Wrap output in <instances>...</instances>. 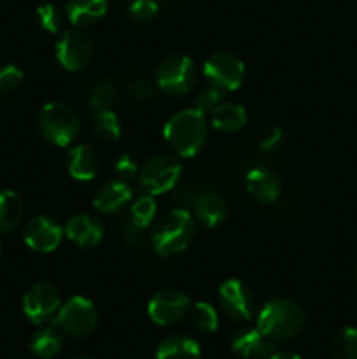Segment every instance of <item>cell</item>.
I'll list each match as a JSON object with an SVG mask.
<instances>
[{"label": "cell", "instance_id": "cell-1", "mask_svg": "<svg viewBox=\"0 0 357 359\" xmlns=\"http://www.w3.org/2000/svg\"><path fill=\"white\" fill-rule=\"evenodd\" d=\"M307 323L304 311L289 298H275L258 312L255 328L275 342H284L300 335Z\"/></svg>", "mask_w": 357, "mask_h": 359}, {"label": "cell", "instance_id": "cell-2", "mask_svg": "<svg viewBox=\"0 0 357 359\" xmlns=\"http://www.w3.org/2000/svg\"><path fill=\"white\" fill-rule=\"evenodd\" d=\"M205 116L195 109L178 111L164 123L163 139L174 153L191 158L203 149L206 142Z\"/></svg>", "mask_w": 357, "mask_h": 359}, {"label": "cell", "instance_id": "cell-3", "mask_svg": "<svg viewBox=\"0 0 357 359\" xmlns=\"http://www.w3.org/2000/svg\"><path fill=\"white\" fill-rule=\"evenodd\" d=\"M196 233V223L186 209H174L164 214L154 226L150 241L161 256H174L186 251Z\"/></svg>", "mask_w": 357, "mask_h": 359}, {"label": "cell", "instance_id": "cell-4", "mask_svg": "<svg viewBox=\"0 0 357 359\" xmlns=\"http://www.w3.org/2000/svg\"><path fill=\"white\" fill-rule=\"evenodd\" d=\"M37 128L48 142L59 147L69 146L79 133V116L63 102H49L38 112Z\"/></svg>", "mask_w": 357, "mask_h": 359}, {"label": "cell", "instance_id": "cell-5", "mask_svg": "<svg viewBox=\"0 0 357 359\" xmlns=\"http://www.w3.org/2000/svg\"><path fill=\"white\" fill-rule=\"evenodd\" d=\"M52 325L70 339H84L97 328L98 311L90 298L72 297L62 304L52 318Z\"/></svg>", "mask_w": 357, "mask_h": 359}, {"label": "cell", "instance_id": "cell-6", "mask_svg": "<svg viewBox=\"0 0 357 359\" xmlns=\"http://www.w3.org/2000/svg\"><path fill=\"white\" fill-rule=\"evenodd\" d=\"M196 83V65L189 56L172 55L156 69V84L170 97L189 93Z\"/></svg>", "mask_w": 357, "mask_h": 359}, {"label": "cell", "instance_id": "cell-7", "mask_svg": "<svg viewBox=\"0 0 357 359\" xmlns=\"http://www.w3.org/2000/svg\"><path fill=\"white\" fill-rule=\"evenodd\" d=\"M203 76L210 83V86L223 93L238 90L244 83L245 65L237 55L230 51H217L209 56L203 65Z\"/></svg>", "mask_w": 357, "mask_h": 359}, {"label": "cell", "instance_id": "cell-8", "mask_svg": "<svg viewBox=\"0 0 357 359\" xmlns=\"http://www.w3.org/2000/svg\"><path fill=\"white\" fill-rule=\"evenodd\" d=\"M181 163L170 154H158L150 158L139 170V181L149 195L170 191L181 177Z\"/></svg>", "mask_w": 357, "mask_h": 359}, {"label": "cell", "instance_id": "cell-9", "mask_svg": "<svg viewBox=\"0 0 357 359\" xmlns=\"http://www.w3.org/2000/svg\"><path fill=\"white\" fill-rule=\"evenodd\" d=\"M191 312V300L181 290L167 287L154 294L147 304V316L158 326H174Z\"/></svg>", "mask_w": 357, "mask_h": 359}, {"label": "cell", "instance_id": "cell-10", "mask_svg": "<svg viewBox=\"0 0 357 359\" xmlns=\"http://www.w3.org/2000/svg\"><path fill=\"white\" fill-rule=\"evenodd\" d=\"M62 307V297L56 286L49 283H37L28 287L23 297V312L34 325L51 321Z\"/></svg>", "mask_w": 357, "mask_h": 359}, {"label": "cell", "instance_id": "cell-11", "mask_svg": "<svg viewBox=\"0 0 357 359\" xmlns=\"http://www.w3.org/2000/svg\"><path fill=\"white\" fill-rule=\"evenodd\" d=\"M219 304L224 314L238 323L251 321L255 311V298L251 287L240 279H227L219 286Z\"/></svg>", "mask_w": 357, "mask_h": 359}, {"label": "cell", "instance_id": "cell-12", "mask_svg": "<svg viewBox=\"0 0 357 359\" xmlns=\"http://www.w3.org/2000/svg\"><path fill=\"white\" fill-rule=\"evenodd\" d=\"M93 56V42L90 35L84 34L79 28L63 32L56 44V58L63 69L70 72L83 70Z\"/></svg>", "mask_w": 357, "mask_h": 359}, {"label": "cell", "instance_id": "cell-13", "mask_svg": "<svg viewBox=\"0 0 357 359\" xmlns=\"http://www.w3.org/2000/svg\"><path fill=\"white\" fill-rule=\"evenodd\" d=\"M65 230L51 216H35L24 226V242L35 252H52L59 244Z\"/></svg>", "mask_w": 357, "mask_h": 359}, {"label": "cell", "instance_id": "cell-14", "mask_svg": "<svg viewBox=\"0 0 357 359\" xmlns=\"http://www.w3.org/2000/svg\"><path fill=\"white\" fill-rule=\"evenodd\" d=\"M231 349L241 359H266L276 353V344L258 328H241L234 333Z\"/></svg>", "mask_w": 357, "mask_h": 359}, {"label": "cell", "instance_id": "cell-15", "mask_svg": "<svg viewBox=\"0 0 357 359\" xmlns=\"http://www.w3.org/2000/svg\"><path fill=\"white\" fill-rule=\"evenodd\" d=\"M247 193L259 203H273L280 196L282 182L276 172L266 167H255L245 177Z\"/></svg>", "mask_w": 357, "mask_h": 359}, {"label": "cell", "instance_id": "cell-16", "mask_svg": "<svg viewBox=\"0 0 357 359\" xmlns=\"http://www.w3.org/2000/svg\"><path fill=\"white\" fill-rule=\"evenodd\" d=\"M65 235L79 248H94L104 238V226L91 214H76L66 221Z\"/></svg>", "mask_w": 357, "mask_h": 359}, {"label": "cell", "instance_id": "cell-17", "mask_svg": "<svg viewBox=\"0 0 357 359\" xmlns=\"http://www.w3.org/2000/svg\"><path fill=\"white\" fill-rule=\"evenodd\" d=\"M130 202H132V189L121 179H115V181H108L105 184H102L93 198L94 209L102 214L119 212Z\"/></svg>", "mask_w": 357, "mask_h": 359}, {"label": "cell", "instance_id": "cell-18", "mask_svg": "<svg viewBox=\"0 0 357 359\" xmlns=\"http://www.w3.org/2000/svg\"><path fill=\"white\" fill-rule=\"evenodd\" d=\"M202 349L192 337L175 333L161 340L156 349V359H200Z\"/></svg>", "mask_w": 357, "mask_h": 359}, {"label": "cell", "instance_id": "cell-19", "mask_svg": "<svg viewBox=\"0 0 357 359\" xmlns=\"http://www.w3.org/2000/svg\"><path fill=\"white\" fill-rule=\"evenodd\" d=\"M107 9V0H69L65 11L70 23L76 27H86L102 20Z\"/></svg>", "mask_w": 357, "mask_h": 359}, {"label": "cell", "instance_id": "cell-20", "mask_svg": "<svg viewBox=\"0 0 357 359\" xmlns=\"http://www.w3.org/2000/svg\"><path fill=\"white\" fill-rule=\"evenodd\" d=\"M66 165L76 181H91L98 172V156L88 144H79L69 153Z\"/></svg>", "mask_w": 357, "mask_h": 359}, {"label": "cell", "instance_id": "cell-21", "mask_svg": "<svg viewBox=\"0 0 357 359\" xmlns=\"http://www.w3.org/2000/svg\"><path fill=\"white\" fill-rule=\"evenodd\" d=\"M247 123V112L244 105L234 102H220L212 111L214 128L224 133H233L241 130Z\"/></svg>", "mask_w": 357, "mask_h": 359}, {"label": "cell", "instance_id": "cell-22", "mask_svg": "<svg viewBox=\"0 0 357 359\" xmlns=\"http://www.w3.org/2000/svg\"><path fill=\"white\" fill-rule=\"evenodd\" d=\"M195 217L206 228H214L226 219V202L214 193H205L195 200Z\"/></svg>", "mask_w": 357, "mask_h": 359}, {"label": "cell", "instance_id": "cell-23", "mask_svg": "<svg viewBox=\"0 0 357 359\" xmlns=\"http://www.w3.org/2000/svg\"><path fill=\"white\" fill-rule=\"evenodd\" d=\"M23 202L18 193L10 189L0 191V233L14 231L23 221Z\"/></svg>", "mask_w": 357, "mask_h": 359}, {"label": "cell", "instance_id": "cell-24", "mask_svg": "<svg viewBox=\"0 0 357 359\" xmlns=\"http://www.w3.org/2000/svg\"><path fill=\"white\" fill-rule=\"evenodd\" d=\"M63 347V337L58 328H42L35 332L30 339V351L41 359H52L58 356Z\"/></svg>", "mask_w": 357, "mask_h": 359}, {"label": "cell", "instance_id": "cell-25", "mask_svg": "<svg viewBox=\"0 0 357 359\" xmlns=\"http://www.w3.org/2000/svg\"><path fill=\"white\" fill-rule=\"evenodd\" d=\"M331 359H357V328L346 326L332 337L329 344Z\"/></svg>", "mask_w": 357, "mask_h": 359}, {"label": "cell", "instance_id": "cell-26", "mask_svg": "<svg viewBox=\"0 0 357 359\" xmlns=\"http://www.w3.org/2000/svg\"><path fill=\"white\" fill-rule=\"evenodd\" d=\"M93 128L94 133L102 140H107V142H114V140H118L121 137V125H119L118 116H115V112L112 109L94 112Z\"/></svg>", "mask_w": 357, "mask_h": 359}, {"label": "cell", "instance_id": "cell-27", "mask_svg": "<svg viewBox=\"0 0 357 359\" xmlns=\"http://www.w3.org/2000/svg\"><path fill=\"white\" fill-rule=\"evenodd\" d=\"M115 98H118V93H115L114 84L111 81H100L91 88L90 109L93 112L108 111V109L114 107Z\"/></svg>", "mask_w": 357, "mask_h": 359}, {"label": "cell", "instance_id": "cell-28", "mask_svg": "<svg viewBox=\"0 0 357 359\" xmlns=\"http://www.w3.org/2000/svg\"><path fill=\"white\" fill-rule=\"evenodd\" d=\"M191 318L195 328L200 330L202 333H214L217 330V326H219L217 311L214 309V305L206 304V302L195 304V307L191 309Z\"/></svg>", "mask_w": 357, "mask_h": 359}, {"label": "cell", "instance_id": "cell-29", "mask_svg": "<svg viewBox=\"0 0 357 359\" xmlns=\"http://www.w3.org/2000/svg\"><path fill=\"white\" fill-rule=\"evenodd\" d=\"M130 216L132 223L139 228H147L154 221L156 216V202L153 195H144L136 198L130 207Z\"/></svg>", "mask_w": 357, "mask_h": 359}, {"label": "cell", "instance_id": "cell-30", "mask_svg": "<svg viewBox=\"0 0 357 359\" xmlns=\"http://www.w3.org/2000/svg\"><path fill=\"white\" fill-rule=\"evenodd\" d=\"M37 21L46 32L56 34L62 28L63 13L55 4H42V6L37 7Z\"/></svg>", "mask_w": 357, "mask_h": 359}, {"label": "cell", "instance_id": "cell-31", "mask_svg": "<svg viewBox=\"0 0 357 359\" xmlns=\"http://www.w3.org/2000/svg\"><path fill=\"white\" fill-rule=\"evenodd\" d=\"M224 93L223 91L216 90V88H206V90H202L195 97V102H192V109L198 111L200 114H212L214 109L223 102Z\"/></svg>", "mask_w": 357, "mask_h": 359}, {"label": "cell", "instance_id": "cell-32", "mask_svg": "<svg viewBox=\"0 0 357 359\" xmlns=\"http://www.w3.org/2000/svg\"><path fill=\"white\" fill-rule=\"evenodd\" d=\"M158 6L156 0H132L130 4V16L139 23H149L158 16Z\"/></svg>", "mask_w": 357, "mask_h": 359}, {"label": "cell", "instance_id": "cell-33", "mask_svg": "<svg viewBox=\"0 0 357 359\" xmlns=\"http://www.w3.org/2000/svg\"><path fill=\"white\" fill-rule=\"evenodd\" d=\"M23 83V72L16 65H4L0 67V91L2 93H10L18 90Z\"/></svg>", "mask_w": 357, "mask_h": 359}, {"label": "cell", "instance_id": "cell-34", "mask_svg": "<svg viewBox=\"0 0 357 359\" xmlns=\"http://www.w3.org/2000/svg\"><path fill=\"white\" fill-rule=\"evenodd\" d=\"M139 163H136L135 158L132 154L125 153L118 158L115 161V172H118L119 179L121 181H126V179H133L136 174H139Z\"/></svg>", "mask_w": 357, "mask_h": 359}, {"label": "cell", "instance_id": "cell-35", "mask_svg": "<svg viewBox=\"0 0 357 359\" xmlns=\"http://www.w3.org/2000/svg\"><path fill=\"white\" fill-rule=\"evenodd\" d=\"M130 95L133 98H139V100H147L154 95V86L147 77H136L130 84Z\"/></svg>", "mask_w": 357, "mask_h": 359}, {"label": "cell", "instance_id": "cell-36", "mask_svg": "<svg viewBox=\"0 0 357 359\" xmlns=\"http://www.w3.org/2000/svg\"><path fill=\"white\" fill-rule=\"evenodd\" d=\"M280 142H282V132L279 128H273L268 135L262 137L261 142H259V147L266 151H273L275 147L280 146Z\"/></svg>", "mask_w": 357, "mask_h": 359}, {"label": "cell", "instance_id": "cell-37", "mask_svg": "<svg viewBox=\"0 0 357 359\" xmlns=\"http://www.w3.org/2000/svg\"><path fill=\"white\" fill-rule=\"evenodd\" d=\"M266 359H301V358L294 353H273L272 356Z\"/></svg>", "mask_w": 357, "mask_h": 359}, {"label": "cell", "instance_id": "cell-38", "mask_svg": "<svg viewBox=\"0 0 357 359\" xmlns=\"http://www.w3.org/2000/svg\"><path fill=\"white\" fill-rule=\"evenodd\" d=\"M354 279H356V287H357V265H356V273H354Z\"/></svg>", "mask_w": 357, "mask_h": 359}, {"label": "cell", "instance_id": "cell-39", "mask_svg": "<svg viewBox=\"0 0 357 359\" xmlns=\"http://www.w3.org/2000/svg\"><path fill=\"white\" fill-rule=\"evenodd\" d=\"M76 359H93V358H88V356H83V358H76Z\"/></svg>", "mask_w": 357, "mask_h": 359}, {"label": "cell", "instance_id": "cell-40", "mask_svg": "<svg viewBox=\"0 0 357 359\" xmlns=\"http://www.w3.org/2000/svg\"><path fill=\"white\" fill-rule=\"evenodd\" d=\"M0 249H2V242H0Z\"/></svg>", "mask_w": 357, "mask_h": 359}]
</instances>
